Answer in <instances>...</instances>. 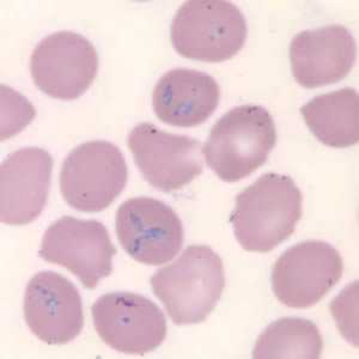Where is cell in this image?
Listing matches in <instances>:
<instances>
[{"instance_id": "6", "label": "cell", "mask_w": 359, "mask_h": 359, "mask_svg": "<svg viewBox=\"0 0 359 359\" xmlns=\"http://www.w3.org/2000/svg\"><path fill=\"white\" fill-rule=\"evenodd\" d=\"M115 233L132 259L161 266L172 260L184 245V226L177 213L163 201L137 196L120 205Z\"/></svg>"}, {"instance_id": "16", "label": "cell", "mask_w": 359, "mask_h": 359, "mask_svg": "<svg viewBox=\"0 0 359 359\" xmlns=\"http://www.w3.org/2000/svg\"><path fill=\"white\" fill-rule=\"evenodd\" d=\"M306 126L327 147L343 149L359 142V95L352 88L311 98L301 108Z\"/></svg>"}, {"instance_id": "3", "label": "cell", "mask_w": 359, "mask_h": 359, "mask_svg": "<svg viewBox=\"0 0 359 359\" xmlns=\"http://www.w3.org/2000/svg\"><path fill=\"white\" fill-rule=\"evenodd\" d=\"M277 144L272 115L262 106L245 104L225 113L203 147L208 167L225 182H236L264 165Z\"/></svg>"}, {"instance_id": "2", "label": "cell", "mask_w": 359, "mask_h": 359, "mask_svg": "<svg viewBox=\"0 0 359 359\" xmlns=\"http://www.w3.org/2000/svg\"><path fill=\"white\" fill-rule=\"evenodd\" d=\"M151 286L172 323H201L221 299L224 265L208 245H189L179 259L152 276Z\"/></svg>"}, {"instance_id": "13", "label": "cell", "mask_w": 359, "mask_h": 359, "mask_svg": "<svg viewBox=\"0 0 359 359\" xmlns=\"http://www.w3.org/2000/svg\"><path fill=\"white\" fill-rule=\"evenodd\" d=\"M53 158L40 147L10 154L0 167V219L8 225L35 221L45 208L52 182Z\"/></svg>"}, {"instance_id": "9", "label": "cell", "mask_w": 359, "mask_h": 359, "mask_svg": "<svg viewBox=\"0 0 359 359\" xmlns=\"http://www.w3.org/2000/svg\"><path fill=\"white\" fill-rule=\"evenodd\" d=\"M98 54L81 34L57 32L37 43L30 57L35 86L49 97L72 101L94 83Z\"/></svg>"}, {"instance_id": "17", "label": "cell", "mask_w": 359, "mask_h": 359, "mask_svg": "<svg viewBox=\"0 0 359 359\" xmlns=\"http://www.w3.org/2000/svg\"><path fill=\"white\" fill-rule=\"evenodd\" d=\"M323 348V337L314 323L302 318H283L271 323L257 338L253 357L318 359Z\"/></svg>"}, {"instance_id": "8", "label": "cell", "mask_w": 359, "mask_h": 359, "mask_svg": "<svg viewBox=\"0 0 359 359\" xmlns=\"http://www.w3.org/2000/svg\"><path fill=\"white\" fill-rule=\"evenodd\" d=\"M39 254L46 262L69 269L93 290L111 276L116 248L101 222L65 216L46 230Z\"/></svg>"}, {"instance_id": "15", "label": "cell", "mask_w": 359, "mask_h": 359, "mask_svg": "<svg viewBox=\"0 0 359 359\" xmlns=\"http://www.w3.org/2000/svg\"><path fill=\"white\" fill-rule=\"evenodd\" d=\"M221 89L210 74L192 69H174L159 78L152 94L156 116L170 126L204 123L219 104Z\"/></svg>"}, {"instance_id": "7", "label": "cell", "mask_w": 359, "mask_h": 359, "mask_svg": "<svg viewBox=\"0 0 359 359\" xmlns=\"http://www.w3.org/2000/svg\"><path fill=\"white\" fill-rule=\"evenodd\" d=\"M341 255L323 241L292 245L272 269V290L279 302L304 309L320 302L343 277Z\"/></svg>"}, {"instance_id": "12", "label": "cell", "mask_w": 359, "mask_h": 359, "mask_svg": "<svg viewBox=\"0 0 359 359\" xmlns=\"http://www.w3.org/2000/svg\"><path fill=\"white\" fill-rule=\"evenodd\" d=\"M25 318L30 331L43 343H71L84 326L81 294L62 274L39 272L25 289Z\"/></svg>"}, {"instance_id": "14", "label": "cell", "mask_w": 359, "mask_h": 359, "mask_svg": "<svg viewBox=\"0 0 359 359\" xmlns=\"http://www.w3.org/2000/svg\"><path fill=\"white\" fill-rule=\"evenodd\" d=\"M355 55V37L343 25L304 30L290 43L291 71L306 89L331 86L350 74Z\"/></svg>"}, {"instance_id": "4", "label": "cell", "mask_w": 359, "mask_h": 359, "mask_svg": "<svg viewBox=\"0 0 359 359\" xmlns=\"http://www.w3.org/2000/svg\"><path fill=\"white\" fill-rule=\"evenodd\" d=\"M170 39L176 52L187 59L222 62L245 46L247 22L241 10L225 0H189L177 10Z\"/></svg>"}, {"instance_id": "10", "label": "cell", "mask_w": 359, "mask_h": 359, "mask_svg": "<svg viewBox=\"0 0 359 359\" xmlns=\"http://www.w3.org/2000/svg\"><path fill=\"white\" fill-rule=\"evenodd\" d=\"M127 145L144 179L162 192L179 191L203 172L201 144L192 137L142 123L128 133Z\"/></svg>"}, {"instance_id": "11", "label": "cell", "mask_w": 359, "mask_h": 359, "mask_svg": "<svg viewBox=\"0 0 359 359\" xmlns=\"http://www.w3.org/2000/svg\"><path fill=\"white\" fill-rule=\"evenodd\" d=\"M95 330L103 343L126 355H145L163 343L164 314L151 299L118 291L103 294L93 306Z\"/></svg>"}, {"instance_id": "1", "label": "cell", "mask_w": 359, "mask_h": 359, "mask_svg": "<svg viewBox=\"0 0 359 359\" xmlns=\"http://www.w3.org/2000/svg\"><path fill=\"white\" fill-rule=\"evenodd\" d=\"M303 196L290 176L269 172L236 198L230 223L242 248L267 253L294 233Z\"/></svg>"}, {"instance_id": "5", "label": "cell", "mask_w": 359, "mask_h": 359, "mask_svg": "<svg viewBox=\"0 0 359 359\" xmlns=\"http://www.w3.org/2000/svg\"><path fill=\"white\" fill-rule=\"evenodd\" d=\"M128 179L126 159L114 144L86 142L74 147L60 170L59 184L66 203L77 211L101 212L123 193Z\"/></svg>"}]
</instances>
